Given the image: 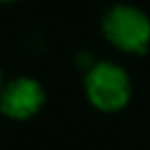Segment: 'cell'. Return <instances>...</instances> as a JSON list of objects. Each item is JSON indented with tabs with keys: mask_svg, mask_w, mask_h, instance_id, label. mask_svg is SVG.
Listing matches in <instances>:
<instances>
[{
	"mask_svg": "<svg viewBox=\"0 0 150 150\" xmlns=\"http://www.w3.org/2000/svg\"><path fill=\"white\" fill-rule=\"evenodd\" d=\"M103 37L124 53L144 55L150 45V18L132 4H116L101 18Z\"/></svg>",
	"mask_w": 150,
	"mask_h": 150,
	"instance_id": "6da1fadb",
	"label": "cell"
},
{
	"mask_svg": "<svg viewBox=\"0 0 150 150\" xmlns=\"http://www.w3.org/2000/svg\"><path fill=\"white\" fill-rule=\"evenodd\" d=\"M45 89L37 79L16 77L0 91V112L10 120H28L45 105Z\"/></svg>",
	"mask_w": 150,
	"mask_h": 150,
	"instance_id": "3957f363",
	"label": "cell"
},
{
	"mask_svg": "<svg viewBox=\"0 0 150 150\" xmlns=\"http://www.w3.org/2000/svg\"><path fill=\"white\" fill-rule=\"evenodd\" d=\"M0 2H14V0H0Z\"/></svg>",
	"mask_w": 150,
	"mask_h": 150,
	"instance_id": "5b68a950",
	"label": "cell"
},
{
	"mask_svg": "<svg viewBox=\"0 0 150 150\" xmlns=\"http://www.w3.org/2000/svg\"><path fill=\"white\" fill-rule=\"evenodd\" d=\"M0 91H2V73H0Z\"/></svg>",
	"mask_w": 150,
	"mask_h": 150,
	"instance_id": "277c9868",
	"label": "cell"
},
{
	"mask_svg": "<svg viewBox=\"0 0 150 150\" xmlns=\"http://www.w3.org/2000/svg\"><path fill=\"white\" fill-rule=\"evenodd\" d=\"M85 93L91 105L100 112H120L130 101L132 83L118 63L100 61L87 69Z\"/></svg>",
	"mask_w": 150,
	"mask_h": 150,
	"instance_id": "7a4b0ae2",
	"label": "cell"
}]
</instances>
